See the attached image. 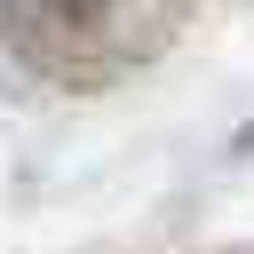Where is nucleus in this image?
Instances as JSON below:
<instances>
[{"label": "nucleus", "instance_id": "f257e3e1", "mask_svg": "<svg viewBox=\"0 0 254 254\" xmlns=\"http://www.w3.org/2000/svg\"><path fill=\"white\" fill-rule=\"evenodd\" d=\"M48 8H56V16H95L103 0H48Z\"/></svg>", "mask_w": 254, "mask_h": 254}]
</instances>
